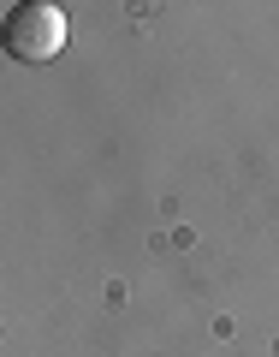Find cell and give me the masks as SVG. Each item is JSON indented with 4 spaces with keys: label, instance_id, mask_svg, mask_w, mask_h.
Masks as SVG:
<instances>
[{
    "label": "cell",
    "instance_id": "1",
    "mask_svg": "<svg viewBox=\"0 0 279 357\" xmlns=\"http://www.w3.org/2000/svg\"><path fill=\"white\" fill-rule=\"evenodd\" d=\"M65 48V13L54 0H24L6 13V54L24 66H48Z\"/></svg>",
    "mask_w": 279,
    "mask_h": 357
}]
</instances>
